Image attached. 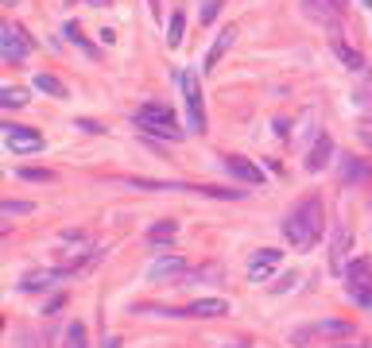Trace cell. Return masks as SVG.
<instances>
[{"mask_svg": "<svg viewBox=\"0 0 372 348\" xmlns=\"http://www.w3.org/2000/svg\"><path fill=\"white\" fill-rule=\"evenodd\" d=\"M322 228H326V209H322L318 197H303V202L283 217V236L295 252H310V248L322 240Z\"/></svg>", "mask_w": 372, "mask_h": 348, "instance_id": "6da1fadb", "label": "cell"}, {"mask_svg": "<svg viewBox=\"0 0 372 348\" xmlns=\"http://www.w3.org/2000/svg\"><path fill=\"white\" fill-rule=\"evenodd\" d=\"M136 124H140V132H155V136H163V139H179L183 136L175 109H167V105H159V101L144 105V109L136 112Z\"/></svg>", "mask_w": 372, "mask_h": 348, "instance_id": "7a4b0ae2", "label": "cell"}, {"mask_svg": "<svg viewBox=\"0 0 372 348\" xmlns=\"http://www.w3.org/2000/svg\"><path fill=\"white\" fill-rule=\"evenodd\" d=\"M179 89H183V105H186V128L194 136L205 132V105H202V86H198V74L183 70L179 74Z\"/></svg>", "mask_w": 372, "mask_h": 348, "instance_id": "3957f363", "label": "cell"}, {"mask_svg": "<svg viewBox=\"0 0 372 348\" xmlns=\"http://www.w3.org/2000/svg\"><path fill=\"white\" fill-rule=\"evenodd\" d=\"M345 290L357 306H372V260L357 255L345 263Z\"/></svg>", "mask_w": 372, "mask_h": 348, "instance_id": "277c9868", "label": "cell"}, {"mask_svg": "<svg viewBox=\"0 0 372 348\" xmlns=\"http://www.w3.org/2000/svg\"><path fill=\"white\" fill-rule=\"evenodd\" d=\"M31 51H35V43H31V35L23 28H16V23L0 28V58L4 62H23Z\"/></svg>", "mask_w": 372, "mask_h": 348, "instance_id": "5b68a950", "label": "cell"}, {"mask_svg": "<svg viewBox=\"0 0 372 348\" xmlns=\"http://www.w3.org/2000/svg\"><path fill=\"white\" fill-rule=\"evenodd\" d=\"M4 147L12 155H23V151H43V136L31 128H20V124H8L4 120Z\"/></svg>", "mask_w": 372, "mask_h": 348, "instance_id": "8992f818", "label": "cell"}, {"mask_svg": "<svg viewBox=\"0 0 372 348\" xmlns=\"http://www.w3.org/2000/svg\"><path fill=\"white\" fill-rule=\"evenodd\" d=\"M353 333V321H318V325H303L291 333V344L303 348L310 337H349Z\"/></svg>", "mask_w": 372, "mask_h": 348, "instance_id": "52a82bcc", "label": "cell"}, {"mask_svg": "<svg viewBox=\"0 0 372 348\" xmlns=\"http://www.w3.org/2000/svg\"><path fill=\"white\" fill-rule=\"evenodd\" d=\"M183 275H190V263L179 260V255H159L155 263H147V279L152 283H175Z\"/></svg>", "mask_w": 372, "mask_h": 348, "instance_id": "ba28073f", "label": "cell"}, {"mask_svg": "<svg viewBox=\"0 0 372 348\" xmlns=\"http://www.w3.org/2000/svg\"><path fill=\"white\" fill-rule=\"evenodd\" d=\"M167 306H155V313H163ZM171 313H183V318H225L229 302L225 298H202V302H190L183 310H171Z\"/></svg>", "mask_w": 372, "mask_h": 348, "instance_id": "9c48e42d", "label": "cell"}, {"mask_svg": "<svg viewBox=\"0 0 372 348\" xmlns=\"http://www.w3.org/2000/svg\"><path fill=\"white\" fill-rule=\"evenodd\" d=\"M279 260H283V248H264V252H256L252 260H248V279L264 283V279L271 275V267H279Z\"/></svg>", "mask_w": 372, "mask_h": 348, "instance_id": "30bf717a", "label": "cell"}, {"mask_svg": "<svg viewBox=\"0 0 372 348\" xmlns=\"http://www.w3.org/2000/svg\"><path fill=\"white\" fill-rule=\"evenodd\" d=\"M303 12L318 23H329L334 28L337 16H342V0H303Z\"/></svg>", "mask_w": 372, "mask_h": 348, "instance_id": "8fae6325", "label": "cell"}, {"mask_svg": "<svg viewBox=\"0 0 372 348\" xmlns=\"http://www.w3.org/2000/svg\"><path fill=\"white\" fill-rule=\"evenodd\" d=\"M225 167H229V174H233V178L248 182V186H264V170L256 167V163L241 159V155H225Z\"/></svg>", "mask_w": 372, "mask_h": 348, "instance_id": "7c38bea8", "label": "cell"}, {"mask_svg": "<svg viewBox=\"0 0 372 348\" xmlns=\"http://www.w3.org/2000/svg\"><path fill=\"white\" fill-rule=\"evenodd\" d=\"M342 178L349 182V186H361V182L372 178V167L368 163H361L357 155H342Z\"/></svg>", "mask_w": 372, "mask_h": 348, "instance_id": "4fadbf2b", "label": "cell"}, {"mask_svg": "<svg viewBox=\"0 0 372 348\" xmlns=\"http://www.w3.org/2000/svg\"><path fill=\"white\" fill-rule=\"evenodd\" d=\"M237 31H241V28H225V31H221V39L210 47V54H205V70H218V62L225 58V51L237 43Z\"/></svg>", "mask_w": 372, "mask_h": 348, "instance_id": "5bb4252c", "label": "cell"}, {"mask_svg": "<svg viewBox=\"0 0 372 348\" xmlns=\"http://www.w3.org/2000/svg\"><path fill=\"white\" fill-rule=\"evenodd\" d=\"M334 159V144H329V136H318V144H314V151L307 155V170H322L326 163Z\"/></svg>", "mask_w": 372, "mask_h": 348, "instance_id": "9a60e30c", "label": "cell"}, {"mask_svg": "<svg viewBox=\"0 0 372 348\" xmlns=\"http://www.w3.org/2000/svg\"><path fill=\"white\" fill-rule=\"evenodd\" d=\"M31 86L43 89V93H51V97H66V86H62L59 78H51V74H35V78H31Z\"/></svg>", "mask_w": 372, "mask_h": 348, "instance_id": "2e32d148", "label": "cell"}, {"mask_svg": "<svg viewBox=\"0 0 372 348\" xmlns=\"http://www.w3.org/2000/svg\"><path fill=\"white\" fill-rule=\"evenodd\" d=\"M59 348H89V341H86V325H81V321H74V325L66 329V341H62Z\"/></svg>", "mask_w": 372, "mask_h": 348, "instance_id": "e0dca14e", "label": "cell"}, {"mask_svg": "<svg viewBox=\"0 0 372 348\" xmlns=\"http://www.w3.org/2000/svg\"><path fill=\"white\" fill-rule=\"evenodd\" d=\"M345 248H349V228H337V232H334V260H329V267H334V271H342Z\"/></svg>", "mask_w": 372, "mask_h": 348, "instance_id": "ac0fdd59", "label": "cell"}, {"mask_svg": "<svg viewBox=\"0 0 372 348\" xmlns=\"http://www.w3.org/2000/svg\"><path fill=\"white\" fill-rule=\"evenodd\" d=\"M0 105H4V109H20V105H28V93L8 86V89H0Z\"/></svg>", "mask_w": 372, "mask_h": 348, "instance_id": "d6986e66", "label": "cell"}, {"mask_svg": "<svg viewBox=\"0 0 372 348\" xmlns=\"http://www.w3.org/2000/svg\"><path fill=\"white\" fill-rule=\"evenodd\" d=\"M183 31H186V16L175 12V16H171V28H167V43L179 47V43H183Z\"/></svg>", "mask_w": 372, "mask_h": 348, "instance_id": "ffe728a7", "label": "cell"}, {"mask_svg": "<svg viewBox=\"0 0 372 348\" xmlns=\"http://www.w3.org/2000/svg\"><path fill=\"white\" fill-rule=\"evenodd\" d=\"M16 178H23V182H55V170H43V167H20V170H16Z\"/></svg>", "mask_w": 372, "mask_h": 348, "instance_id": "44dd1931", "label": "cell"}, {"mask_svg": "<svg viewBox=\"0 0 372 348\" xmlns=\"http://www.w3.org/2000/svg\"><path fill=\"white\" fill-rule=\"evenodd\" d=\"M66 39H74V43H81V47H86V54H94V58H101V51H97V47L94 43H89V39L86 35H81V28H78V23H66Z\"/></svg>", "mask_w": 372, "mask_h": 348, "instance_id": "7402d4cb", "label": "cell"}, {"mask_svg": "<svg viewBox=\"0 0 372 348\" xmlns=\"http://www.w3.org/2000/svg\"><path fill=\"white\" fill-rule=\"evenodd\" d=\"M334 51H337V58H342V62L349 66V70H361V66H365V58H361L357 51H353V47H345V43H334Z\"/></svg>", "mask_w": 372, "mask_h": 348, "instance_id": "603a6c76", "label": "cell"}, {"mask_svg": "<svg viewBox=\"0 0 372 348\" xmlns=\"http://www.w3.org/2000/svg\"><path fill=\"white\" fill-rule=\"evenodd\" d=\"M31 209H35L31 202H4V205H0V213H4V217H16V213H31Z\"/></svg>", "mask_w": 372, "mask_h": 348, "instance_id": "cb8c5ba5", "label": "cell"}, {"mask_svg": "<svg viewBox=\"0 0 372 348\" xmlns=\"http://www.w3.org/2000/svg\"><path fill=\"white\" fill-rule=\"evenodd\" d=\"M221 12V0H205V4H202V20L205 23H213V16H218Z\"/></svg>", "mask_w": 372, "mask_h": 348, "instance_id": "d4e9b609", "label": "cell"}, {"mask_svg": "<svg viewBox=\"0 0 372 348\" xmlns=\"http://www.w3.org/2000/svg\"><path fill=\"white\" fill-rule=\"evenodd\" d=\"M78 128H81V132H105L97 120H78Z\"/></svg>", "mask_w": 372, "mask_h": 348, "instance_id": "484cf974", "label": "cell"}, {"mask_svg": "<svg viewBox=\"0 0 372 348\" xmlns=\"http://www.w3.org/2000/svg\"><path fill=\"white\" fill-rule=\"evenodd\" d=\"M105 348H120V341H117V337H109V341H105Z\"/></svg>", "mask_w": 372, "mask_h": 348, "instance_id": "4316f807", "label": "cell"}, {"mask_svg": "<svg viewBox=\"0 0 372 348\" xmlns=\"http://www.w3.org/2000/svg\"><path fill=\"white\" fill-rule=\"evenodd\" d=\"M337 348H368V344H337Z\"/></svg>", "mask_w": 372, "mask_h": 348, "instance_id": "83f0119b", "label": "cell"}, {"mask_svg": "<svg viewBox=\"0 0 372 348\" xmlns=\"http://www.w3.org/2000/svg\"><path fill=\"white\" fill-rule=\"evenodd\" d=\"M4 4H20V0H4Z\"/></svg>", "mask_w": 372, "mask_h": 348, "instance_id": "f1b7e54d", "label": "cell"}, {"mask_svg": "<svg viewBox=\"0 0 372 348\" xmlns=\"http://www.w3.org/2000/svg\"><path fill=\"white\" fill-rule=\"evenodd\" d=\"M365 4H368V8H372V0H365Z\"/></svg>", "mask_w": 372, "mask_h": 348, "instance_id": "f546056e", "label": "cell"}]
</instances>
